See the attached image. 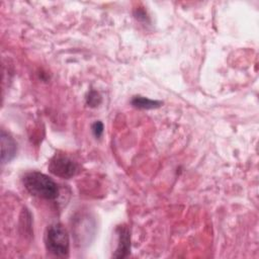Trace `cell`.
<instances>
[{
  "instance_id": "obj_1",
  "label": "cell",
  "mask_w": 259,
  "mask_h": 259,
  "mask_svg": "<svg viewBox=\"0 0 259 259\" xmlns=\"http://www.w3.org/2000/svg\"><path fill=\"white\" fill-rule=\"evenodd\" d=\"M23 185L33 196L53 200L59 195L58 184L44 173L32 171L24 175Z\"/></svg>"
},
{
  "instance_id": "obj_2",
  "label": "cell",
  "mask_w": 259,
  "mask_h": 259,
  "mask_svg": "<svg viewBox=\"0 0 259 259\" xmlns=\"http://www.w3.org/2000/svg\"><path fill=\"white\" fill-rule=\"evenodd\" d=\"M69 243L68 232L62 224H52L47 228L45 244L48 252L58 257H66L69 254Z\"/></svg>"
},
{
  "instance_id": "obj_3",
  "label": "cell",
  "mask_w": 259,
  "mask_h": 259,
  "mask_svg": "<svg viewBox=\"0 0 259 259\" xmlns=\"http://www.w3.org/2000/svg\"><path fill=\"white\" fill-rule=\"evenodd\" d=\"M78 164L65 154L56 153L49 162V171L61 178H71L78 172Z\"/></svg>"
},
{
  "instance_id": "obj_4",
  "label": "cell",
  "mask_w": 259,
  "mask_h": 259,
  "mask_svg": "<svg viewBox=\"0 0 259 259\" xmlns=\"http://www.w3.org/2000/svg\"><path fill=\"white\" fill-rule=\"evenodd\" d=\"M117 234V247L115 253L112 255L114 258H123L126 257L131 249V236L130 231L126 226H118L116 228Z\"/></svg>"
},
{
  "instance_id": "obj_5",
  "label": "cell",
  "mask_w": 259,
  "mask_h": 259,
  "mask_svg": "<svg viewBox=\"0 0 259 259\" xmlns=\"http://www.w3.org/2000/svg\"><path fill=\"white\" fill-rule=\"evenodd\" d=\"M17 145L14 139L4 130L1 131V161L6 163L11 161L16 155Z\"/></svg>"
},
{
  "instance_id": "obj_6",
  "label": "cell",
  "mask_w": 259,
  "mask_h": 259,
  "mask_svg": "<svg viewBox=\"0 0 259 259\" xmlns=\"http://www.w3.org/2000/svg\"><path fill=\"white\" fill-rule=\"evenodd\" d=\"M132 104L140 109H152V108H157L162 105L161 101L158 100H153L141 95L134 96L132 99Z\"/></svg>"
},
{
  "instance_id": "obj_7",
  "label": "cell",
  "mask_w": 259,
  "mask_h": 259,
  "mask_svg": "<svg viewBox=\"0 0 259 259\" xmlns=\"http://www.w3.org/2000/svg\"><path fill=\"white\" fill-rule=\"evenodd\" d=\"M101 101V97L99 95L98 92L91 90L87 96V104H89L90 106H97Z\"/></svg>"
},
{
  "instance_id": "obj_8",
  "label": "cell",
  "mask_w": 259,
  "mask_h": 259,
  "mask_svg": "<svg viewBox=\"0 0 259 259\" xmlns=\"http://www.w3.org/2000/svg\"><path fill=\"white\" fill-rule=\"evenodd\" d=\"M92 133L96 138L101 137V135L103 133V124L101 121H95L92 124Z\"/></svg>"
}]
</instances>
